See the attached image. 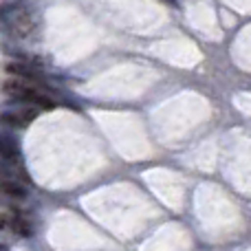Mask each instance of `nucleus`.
Returning <instances> with one entry per match:
<instances>
[{"label": "nucleus", "mask_w": 251, "mask_h": 251, "mask_svg": "<svg viewBox=\"0 0 251 251\" xmlns=\"http://www.w3.org/2000/svg\"><path fill=\"white\" fill-rule=\"evenodd\" d=\"M4 95L9 100H16V101H22V104H29V106H38V108H53L55 101L47 95V93L38 91L35 86L31 84H25L20 79H7L2 86Z\"/></svg>", "instance_id": "nucleus-1"}, {"label": "nucleus", "mask_w": 251, "mask_h": 251, "mask_svg": "<svg viewBox=\"0 0 251 251\" xmlns=\"http://www.w3.org/2000/svg\"><path fill=\"white\" fill-rule=\"evenodd\" d=\"M0 22L16 35H29L35 26L31 11L26 7H20V4H4V7H0Z\"/></svg>", "instance_id": "nucleus-2"}, {"label": "nucleus", "mask_w": 251, "mask_h": 251, "mask_svg": "<svg viewBox=\"0 0 251 251\" xmlns=\"http://www.w3.org/2000/svg\"><path fill=\"white\" fill-rule=\"evenodd\" d=\"M38 113L31 108H11L0 113V126L7 128H26L31 122H35Z\"/></svg>", "instance_id": "nucleus-3"}, {"label": "nucleus", "mask_w": 251, "mask_h": 251, "mask_svg": "<svg viewBox=\"0 0 251 251\" xmlns=\"http://www.w3.org/2000/svg\"><path fill=\"white\" fill-rule=\"evenodd\" d=\"M0 159L4 161L20 159V143L7 132H0Z\"/></svg>", "instance_id": "nucleus-4"}, {"label": "nucleus", "mask_w": 251, "mask_h": 251, "mask_svg": "<svg viewBox=\"0 0 251 251\" xmlns=\"http://www.w3.org/2000/svg\"><path fill=\"white\" fill-rule=\"evenodd\" d=\"M7 73L16 75V77H25V79H40L42 77V73H40L35 66H31L29 62H26V64H22V62H9Z\"/></svg>", "instance_id": "nucleus-5"}, {"label": "nucleus", "mask_w": 251, "mask_h": 251, "mask_svg": "<svg viewBox=\"0 0 251 251\" xmlns=\"http://www.w3.org/2000/svg\"><path fill=\"white\" fill-rule=\"evenodd\" d=\"M0 190L7 196H11V199H25L26 196V187L20 181H11V178H2L0 181Z\"/></svg>", "instance_id": "nucleus-6"}, {"label": "nucleus", "mask_w": 251, "mask_h": 251, "mask_svg": "<svg viewBox=\"0 0 251 251\" xmlns=\"http://www.w3.org/2000/svg\"><path fill=\"white\" fill-rule=\"evenodd\" d=\"M2 178H11V181H25V172H22L20 168H16L13 165V161H4L2 159V163H0V181Z\"/></svg>", "instance_id": "nucleus-7"}, {"label": "nucleus", "mask_w": 251, "mask_h": 251, "mask_svg": "<svg viewBox=\"0 0 251 251\" xmlns=\"http://www.w3.org/2000/svg\"><path fill=\"white\" fill-rule=\"evenodd\" d=\"M11 229H13V234L22 236V238H26V236L33 234V227H31V223L26 221V218H22V216L11 218Z\"/></svg>", "instance_id": "nucleus-8"}, {"label": "nucleus", "mask_w": 251, "mask_h": 251, "mask_svg": "<svg viewBox=\"0 0 251 251\" xmlns=\"http://www.w3.org/2000/svg\"><path fill=\"white\" fill-rule=\"evenodd\" d=\"M4 227H11V218H7L4 214H0V229H4Z\"/></svg>", "instance_id": "nucleus-9"}, {"label": "nucleus", "mask_w": 251, "mask_h": 251, "mask_svg": "<svg viewBox=\"0 0 251 251\" xmlns=\"http://www.w3.org/2000/svg\"><path fill=\"white\" fill-rule=\"evenodd\" d=\"M0 251H7V247H4V245H0Z\"/></svg>", "instance_id": "nucleus-10"}]
</instances>
